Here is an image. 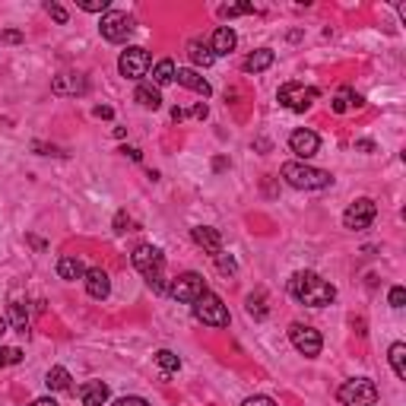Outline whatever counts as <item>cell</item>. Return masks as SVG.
Listing matches in <instances>:
<instances>
[{"mask_svg": "<svg viewBox=\"0 0 406 406\" xmlns=\"http://www.w3.org/2000/svg\"><path fill=\"white\" fill-rule=\"evenodd\" d=\"M150 64H153L150 51L140 48V45H133V48H127L124 54H121L118 70H121V77H127V79H143L146 70H150Z\"/></svg>", "mask_w": 406, "mask_h": 406, "instance_id": "ba28073f", "label": "cell"}, {"mask_svg": "<svg viewBox=\"0 0 406 406\" xmlns=\"http://www.w3.org/2000/svg\"><path fill=\"white\" fill-rule=\"evenodd\" d=\"M175 79H178L185 89H191V92H197V96H203V99H209L213 96V86L207 83V79L200 77L197 70H191V67H181V70H175Z\"/></svg>", "mask_w": 406, "mask_h": 406, "instance_id": "5bb4252c", "label": "cell"}, {"mask_svg": "<svg viewBox=\"0 0 406 406\" xmlns=\"http://www.w3.org/2000/svg\"><path fill=\"white\" fill-rule=\"evenodd\" d=\"M45 384H48V390H67L70 388V371L60 368V365H54L48 371V378H45Z\"/></svg>", "mask_w": 406, "mask_h": 406, "instance_id": "484cf974", "label": "cell"}, {"mask_svg": "<svg viewBox=\"0 0 406 406\" xmlns=\"http://www.w3.org/2000/svg\"><path fill=\"white\" fill-rule=\"evenodd\" d=\"M133 99H137L140 108H146V111H155V108H162V96H159V89H155V86H137Z\"/></svg>", "mask_w": 406, "mask_h": 406, "instance_id": "44dd1931", "label": "cell"}, {"mask_svg": "<svg viewBox=\"0 0 406 406\" xmlns=\"http://www.w3.org/2000/svg\"><path fill=\"white\" fill-rule=\"evenodd\" d=\"M6 334V321H4V317H0V336H4Z\"/></svg>", "mask_w": 406, "mask_h": 406, "instance_id": "f6af8a7d", "label": "cell"}, {"mask_svg": "<svg viewBox=\"0 0 406 406\" xmlns=\"http://www.w3.org/2000/svg\"><path fill=\"white\" fill-rule=\"evenodd\" d=\"M235 45H238V35H235L229 26H219V29L213 32V42H209V51L219 57V54H229V51H235Z\"/></svg>", "mask_w": 406, "mask_h": 406, "instance_id": "ac0fdd59", "label": "cell"}, {"mask_svg": "<svg viewBox=\"0 0 406 406\" xmlns=\"http://www.w3.org/2000/svg\"><path fill=\"white\" fill-rule=\"evenodd\" d=\"M282 178L292 187H299V191H321V187H330V181H334L330 172L308 165V162H286L282 165Z\"/></svg>", "mask_w": 406, "mask_h": 406, "instance_id": "7a4b0ae2", "label": "cell"}, {"mask_svg": "<svg viewBox=\"0 0 406 406\" xmlns=\"http://www.w3.org/2000/svg\"><path fill=\"white\" fill-rule=\"evenodd\" d=\"M273 60H276V54L270 48H257L254 54H248L245 57V70L248 73H260V70H267V67H273Z\"/></svg>", "mask_w": 406, "mask_h": 406, "instance_id": "ffe728a7", "label": "cell"}, {"mask_svg": "<svg viewBox=\"0 0 406 406\" xmlns=\"http://www.w3.org/2000/svg\"><path fill=\"white\" fill-rule=\"evenodd\" d=\"M358 105H362V96H356L353 89H340L336 92V99H334V111L336 114L349 111V108H358Z\"/></svg>", "mask_w": 406, "mask_h": 406, "instance_id": "d4e9b609", "label": "cell"}, {"mask_svg": "<svg viewBox=\"0 0 406 406\" xmlns=\"http://www.w3.org/2000/svg\"><path fill=\"white\" fill-rule=\"evenodd\" d=\"M86 292L92 295V299H108V292H111V280H108V273L102 267H92L86 270Z\"/></svg>", "mask_w": 406, "mask_h": 406, "instance_id": "9a60e30c", "label": "cell"}, {"mask_svg": "<svg viewBox=\"0 0 406 406\" xmlns=\"http://www.w3.org/2000/svg\"><path fill=\"white\" fill-rule=\"evenodd\" d=\"M0 38H4V42H10V45H19V42H23V32H16V29H6Z\"/></svg>", "mask_w": 406, "mask_h": 406, "instance_id": "ab89813d", "label": "cell"}, {"mask_svg": "<svg viewBox=\"0 0 406 406\" xmlns=\"http://www.w3.org/2000/svg\"><path fill=\"white\" fill-rule=\"evenodd\" d=\"M19 362H23V349L0 346V368H6V365H19Z\"/></svg>", "mask_w": 406, "mask_h": 406, "instance_id": "f546056e", "label": "cell"}, {"mask_svg": "<svg viewBox=\"0 0 406 406\" xmlns=\"http://www.w3.org/2000/svg\"><path fill=\"white\" fill-rule=\"evenodd\" d=\"M155 365H159V368L165 371V375H172V371L181 368V358L175 356L172 349H159V353H155Z\"/></svg>", "mask_w": 406, "mask_h": 406, "instance_id": "83f0119b", "label": "cell"}, {"mask_svg": "<svg viewBox=\"0 0 406 406\" xmlns=\"http://www.w3.org/2000/svg\"><path fill=\"white\" fill-rule=\"evenodd\" d=\"M127 226H131V219H127V213H124V209H121V213L114 216V232H131V229H127Z\"/></svg>", "mask_w": 406, "mask_h": 406, "instance_id": "d590c367", "label": "cell"}, {"mask_svg": "<svg viewBox=\"0 0 406 406\" xmlns=\"http://www.w3.org/2000/svg\"><path fill=\"white\" fill-rule=\"evenodd\" d=\"M194 317L207 327H229V308L222 304V299L216 292H203L197 302H194Z\"/></svg>", "mask_w": 406, "mask_h": 406, "instance_id": "277c9868", "label": "cell"}, {"mask_svg": "<svg viewBox=\"0 0 406 406\" xmlns=\"http://www.w3.org/2000/svg\"><path fill=\"white\" fill-rule=\"evenodd\" d=\"M289 340H292V346L299 349L302 356H308V358L321 356L324 340L314 327H308V324H292V327H289Z\"/></svg>", "mask_w": 406, "mask_h": 406, "instance_id": "30bf717a", "label": "cell"}, {"mask_svg": "<svg viewBox=\"0 0 406 406\" xmlns=\"http://www.w3.org/2000/svg\"><path fill=\"white\" fill-rule=\"evenodd\" d=\"M131 260L146 280H153V276H159L162 270H165V257H162V251L159 248H153V245H140Z\"/></svg>", "mask_w": 406, "mask_h": 406, "instance_id": "8fae6325", "label": "cell"}, {"mask_svg": "<svg viewBox=\"0 0 406 406\" xmlns=\"http://www.w3.org/2000/svg\"><path fill=\"white\" fill-rule=\"evenodd\" d=\"M378 216V207L371 197H358L346 207V213H343V226L349 229V232H362V229H368L371 222H375Z\"/></svg>", "mask_w": 406, "mask_h": 406, "instance_id": "8992f818", "label": "cell"}, {"mask_svg": "<svg viewBox=\"0 0 406 406\" xmlns=\"http://www.w3.org/2000/svg\"><path fill=\"white\" fill-rule=\"evenodd\" d=\"M289 150L299 155V159H311V155L321 150V140H317V133H314V131L302 127V131H295L292 137H289Z\"/></svg>", "mask_w": 406, "mask_h": 406, "instance_id": "7c38bea8", "label": "cell"}, {"mask_svg": "<svg viewBox=\"0 0 406 406\" xmlns=\"http://www.w3.org/2000/svg\"><path fill=\"white\" fill-rule=\"evenodd\" d=\"M336 397H340L343 406H375L378 388H375V381H368V378H349V381L340 384Z\"/></svg>", "mask_w": 406, "mask_h": 406, "instance_id": "3957f363", "label": "cell"}, {"mask_svg": "<svg viewBox=\"0 0 406 406\" xmlns=\"http://www.w3.org/2000/svg\"><path fill=\"white\" fill-rule=\"evenodd\" d=\"M356 150L358 153H375V143H371V140H356Z\"/></svg>", "mask_w": 406, "mask_h": 406, "instance_id": "60d3db41", "label": "cell"}, {"mask_svg": "<svg viewBox=\"0 0 406 406\" xmlns=\"http://www.w3.org/2000/svg\"><path fill=\"white\" fill-rule=\"evenodd\" d=\"M29 406H57V403H54V400H51V397H42V400H32Z\"/></svg>", "mask_w": 406, "mask_h": 406, "instance_id": "ee69618b", "label": "cell"}, {"mask_svg": "<svg viewBox=\"0 0 406 406\" xmlns=\"http://www.w3.org/2000/svg\"><path fill=\"white\" fill-rule=\"evenodd\" d=\"M213 257H216V267H219V273L232 276L235 270H238V263H235V260H232V257H229V254H222V251H219V254H213Z\"/></svg>", "mask_w": 406, "mask_h": 406, "instance_id": "1f68e13d", "label": "cell"}, {"mask_svg": "<svg viewBox=\"0 0 406 406\" xmlns=\"http://www.w3.org/2000/svg\"><path fill=\"white\" fill-rule=\"evenodd\" d=\"M57 276H60V280H67V282L83 280V276H86V263L79 260V257H73V254L60 257V260H57Z\"/></svg>", "mask_w": 406, "mask_h": 406, "instance_id": "d6986e66", "label": "cell"}, {"mask_svg": "<svg viewBox=\"0 0 406 406\" xmlns=\"http://www.w3.org/2000/svg\"><path fill=\"white\" fill-rule=\"evenodd\" d=\"M77 6L86 13H108V0H77Z\"/></svg>", "mask_w": 406, "mask_h": 406, "instance_id": "d6a6232c", "label": "cell"}, {"mask_svg": "<svg viewBox=\"0 0 406 406\" xmlns=\"http://www.w3.org/2000/svg\"><path fill=\"white\" fill-rule=\"evenodd\" d=\"M10 317H13V327L19 334H29V317L23 314V304H10Z\"/></svg>", "mask_w": 406, "mask_h": 406, "instance_id": "4dcf8cb0", "label": "cell"}, {"mask_svg": "<svg viewBox=\"0 0 406 406\" xmlns=\"http://www.w3.org/2000/svg\"><path fill=\"white\" fill-rule=\"evenodd\" d=\"M276 99H280V105H286L289 111H308L317 102V89L314 86H304V83H282Z\"/></svg>", "mask_w": 406, "mask_h": 406, "instance_id": "5b68a950", "label": "cell"}, {"mask_svg": "<svg viewBox=\"0 0 406 406\" xmlns=\"http://www.w3.org/2000/svg\"><path fill=\"white\" fill-rule=\"evenodd\" d=\"M248 314L251 317H257V321H263L267 317V295L263 292H254V295H248Z\"/></svg>", "mask_w": 406, "mask_h": 406, "instance_id": "f1b7e54d", "label": "cell"}, {"mask_svg": "<svg viewBox=\"0 0 406 406\" xmlns=\"http://www.w3.org/2000/svg\"><path fill=\"white\" fill-rule=\"evenodd\" d=\"M153 83H155V89H159V86L175 83V64H172L168 57H162L159 64H155V70H153Z\"/></svg>", "mask_w": 406, "mask_h": 406, "instance_id": "cb8c5ba5", "label": "cell"}, {"mask_svg": "<svg viewBox=\"0 0 406 406\" xmlns=\"http://www.w3.org/2000/svg\"><path fill=\"white\" fill-rule=\"evenodd\" d=\"M111 406H150L143 400V397H121V400H114Z\"/></svg>", "mask_w": 406, "mask_h": 406, "instance_id": "8d00e7d4", "label": "cell"}, {"mask_svg": "<svg viewBox=\"0 0 406 406\" xmlns=\"http://www.w3.org/2000/svg\"><path fill=\"white\" fill-rule=\"evenodd\" d=\"M124 155H131L133 162H140V159H143V153H140L137 146H124Z\"/></svg>", "mask_w": 406, "mask_h": 406, "instance_id": "b9f144b4", "label": "cell"}, {"mask_svg": "<svg viewBox=\"0 0 406 406\" xmlns=\"http://www.w3.org/2000/svg\"><path fill=\"white\" fill-rule=\"evenodd\" d=\"M241 406H276V403H273V400H270V397L257 394V397H248V400H245V403H241Z\"/></svg>", "mask_w": 406, "mask_h": 406, "instance_id": "74e56055", "label": "cell"}, {"mask_svg": "<svg viewBox=\"0 0 406 406\" xmlns=\"http://www.w3.org/2000/svg\"><path fill=\"white\" fill-rule=\"evenodd\" d=\"M99 32H102V38H105V42H124V38L133 32V19L127 16V13L108 10L105 16H102Z\"/></svg>", "mask_w": 406, "mask_h": 406, "instance_id": "9c48e42d", "label": "cell"}, {"mask_svg": "<svg viewBox=\"0 0 406 406\" xmlns=\"http://www.w3.org/2000/svg\"><path fill=\"white\" fill-rule=\"evenodd\" d=\"M92 114H96V118H111L114 111H111V108H108V105H99V108H96V111H92Z\"/></svg>", "mask_w": 406, "mask_h": 406, "instance_id": "7bdbcfd3", "label": "cell"}, {"mask_svg": "<svg viewBox=\"0 0 406 406\" xmlns=\"http://www.w3.org/2000/svg\"><path fill=\"white\" fill-rule=\"evenodd\" d=\"M191 238H194V245H200L203 251H209V254H219L222 251V235L216 232V229H209V226L191 229Z\"/></svg>", "mask_w": 406, "mask_h": 406, "instance_id": "2e32d148", "label": "cell"}, {"mask_svg": "<svg viewBox=\"0 0 406 406\" xmlns=\"http://www.w3.org/2000/svg\"><path fill=\"white\" fill-rule=\"evenodd\" d=\"M48 13H51L54 19H57V23H67V10H64L60 4H48Z\"/></svg>", "mask_w": 406, "mask_h": 406, "instance_id": "f35d334b", "label": "cell"}, {"mask_svg": "<svg viewBox=\"0 0 406 406\" xmlns=\"http://www.w3.org/2000/svg\"><path fill=\"white\" fill-rule=\"evenodd\" d=\"M187 54H191V60L197 67H213V60H216V54L209 51V45H203V42H191L187 45Z\"/></svg>", "mask_w": 406, "mask_h": 406, "instance_id": "603a6c76", "label": "cell"}, {"mask_svg": "<svg viewBox=\"0 0 406 406\" xmlns=\"http://www.w3.org/2000/svg\"><path fill=\"white\" fill-rule=\"evenodd\" d=\"M203 292H207V282H203V276L194 273V270H191V273H181L178 280L168 286V295L178 299V302H185V304H194Z\"/></svg>", "mask_w": 406, "mask_h": 406, "instance_id": "52a82bcc", "label": "cell"}, {"mask_svg": "<svg viewBox=\"0 0 406 406\" xmlns=\"http://www.w3.org/2000/svg\"><path fill=\"white\" fill-rule=\"evenodd\" d=\"M185 118H207V105L203 102H197V105H191V108H185V105H175L172 108V121H185Z\"/></svg>", "mask_w": 406, "mask_h": 406, "instance_id": "4316f807", "label": "cell"}, {"mask_svg": "<svg viewBox=\"0 0 406 406\" xmlns=\"http://www.w3.org/2000/svg\"><path fill=\"white\" fill-rule=\"evenodd\" d=\"M388 358H390V368H394V375L400 378V381H406V343H394V346H390V353H388Z\"/></svg>", "mask_w": 406, "mask_h": 406, "instance_id": "7402d4cb", "label": "cell"}, {"mask_svg": "<svg viewBox=\"0 0 406 406\" xmlns=\"http://www.w3.org/2000/svg\"><path fill=\"white\" fill-rule=\"evenodd\" d=\"M79 403L83 406H102V403H108V384H102V381H86V384H79Z\"/></svg>", "mask_w": 406, "mask_h": 406, "instance_id": "e0dca14e", "label": "cell"}, {"mask_svg": "<svg viewBox=\"0 0 406 406\" xmlns=\"http://www.w3.org/2000/svg\"><path fill=\"white\" fill-rule=\"evenodd\" d=\"M241 13H254V6H248V4H241V6H222L219 16H241Z\"/></svg>", "mask_w": 406, "mask_h": 406, "instance_id": "e575fe53", "label": "cell"}, {"mask_svg": "<svg viewBox=\"0 0 406 406\" xmlns=\"http://www.w3.org/2000/svg\"><path fill=\"white\" fill-rule=\"evenodd\" d=\"M51 89L57 92V96H83V92L89 89V83H86L83 73H60V77H54Z\"/></svg>", "mask_w": 406, "mask_h": 406, "instance_id": "4fadbf2b", "label": "cell"}, {"mask_svg": "<svg viewBox=\"0 0 406 406\" xmlns=\"http://www.w3.org/2000/svg\"><path fill=\"white\" fill-rule=\"evenodd\" d=\"M388 299H390V308H403V304H406V289L403 286H394Z\"/></svg>", "mask_w": 406, "mask_h": 406, "instance_id": "836d02e7", "label": "cell"}, {"mask_svg": "<svg viewBox=\"0 0 406 406\" xmlns=\"http://www.w3.org/2000/svg\"><path fill=\"white\" fill-rule=\"evenodd\" d=\"M289 295L295 302L308 304V308H324V304H330L336 299V289L327 280H321L317 273H311V270H299L289 280Z\"/></svg>", "mask_w": 406, "mask_h": 406, "instance_id": "6da1fadb", "label": "cell"}]
</instances>
